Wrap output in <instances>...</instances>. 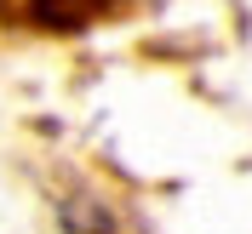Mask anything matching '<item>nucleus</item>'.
I'll return each instance as SVG.
<instances>
[{"label":"nucleus","mask_w":252,"mask_h":234,"mask_svg":"<svg viewBox=\"0 0 252 234\" xmlns=\"http://www.w3.org/2000/svg\"><path fill=\"white\" fill-rule=\"evenodd\" d=\"M58 12H69V0H34V17L40 23H58Z\"/></svg>","instance_id":"obj_1"}]
</instances>
